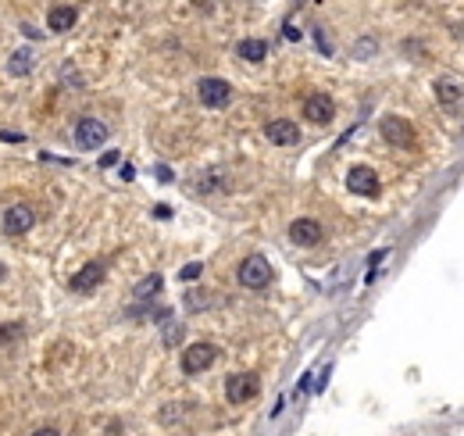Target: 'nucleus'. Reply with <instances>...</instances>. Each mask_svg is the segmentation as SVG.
Listing matches in <instances>:
<instances>
[{
    "label": "nucleus",
    "mask_w": 464,
    "mask_h": 436,
    "mask_svg": "<svg viewBox=\"0 0 464 436\" xmlns=\"http://www.w3.org/2000/svg\"><path fill=\"white\" fill-rule=\"evenodd\" d=\"M33 436H61V432H57V429H50V425H47V429H36V432H33Z\"/></svg>",
    "instance_id": "29"
},
{
    "label": "nucleus",
    "mask_w": 464,
    "mask_h": 436,
    "mask_svg": "<svg viewBox=\"0 0 464 436\" xmlns=\"http://www.w3.org/2000/svg\"><path fill=\"white\" fill-rule=\"evenodd\" d=\"M197 97H200V104L204 108H229V101H232V86L225 82V79H215V75H208V79H200L197 82Z\"/></svg>",
    "instance_id": "3"
},
{
    "label": "nucleus",
    "mask_w": 464,
    "mask_h": 436,
    "mask_svg": "<svg viewBox=\"0 0 464 436\" xmlns=\"http://www.w3.org/2000/svg\"><path fill=\"white\" fill-rule=\"evenodd\" d=\"M436 101L443 104V108H453L457 101H460V86L453 82V79H436Z\"/></svg>",
    "instance_id": "16"
},
{
    "label": "nucleus",
    "mask_w": 464,
    "mask_h": 436,
    "mask_svg": "<svg viewBox=\"0 0 464 436\" xmlns=\"http://www.w3.org/2000/svg\"><path fill=\"white\" fill-rule=\"evenodd\" d=\"M75 18H79V11H75V8H68V4H57V8H50V15H47V26H50V33H68V29L75 26Z\"/></svg>",
    "instance_id": "13"
},
{
    "label": "nucleus",
    "mask_w": 464,
    "mask_h": 436,
    "mask_svg": "<svg viewBox=\"0 0 464 436\" xmlns=\"http://www.w3.org/2000/svg\"><path fill=\"white\" fill-rule=\"evenodd\" d=\"M29 68H33V54L29 50H15L8 57V72L11 75H29Z\"/></svg>",
    "instance_id": "17"
},
{
    "label": "nucleus",
    "mask_w": 464,
    "mask_h": 436,
    "mask_svg": "<svg viewBox=\"0 0 464 436\" xmlns=\"http://www.w3.org/2000/svg\"><path fill=\"white\" fill-rule=\"evenodd\" d=\"M218 362V347L215 343H190V347H186V351H182V372L186 376H200V372H208L211 365Z\"/></svg>",
    "instance_id": "2"
},
{
    "label": "nucleus",
    "mask_w": 464,
    "mask_h": 436,
    "mask_svg": "<svg viewBox=\"0 0 464 436\" xmlns=\"http://www.w3.org/2000/svg\"><path fill=\"white\" fill-rule=\"evenodd\" d=\"M379 133H383V140L393 143V147H404V150L414 147V129H411V122L400 118V115H386V118L379 122Z\"/></svg>",
    "instance_id": "4"
},
{
    "label": "nucleus",
    "mask_w": 464,
    "mask_h": 436,
    "mask_svg": "<svg viewBox=\"0 0 464 436\" xmlns=\"http://www.w3.org/2000/svg\"><path fill=\"white\" fill-rule=\"evenodd\" d=\"M0 140H4V143H22L26 136H22V133H11V129H0Z\"/></svg>",
    "instance_id": "22"
},
{
    "label": "nucleus",
    "mask_w": 464,
    "mask_h": 436,
    "mask_svg": "<svg viewBox=\"0 0 464 436\" xmlns=\"http://www.w3.org/2000/svg\"><path fill=\"white\" fill-rule=\"evenodd\" d=\"M161 290H164V279H161L157 272H150V276H143V279L136 283V290H132V297H136L140 304H150V301H154V297H157Z\"/></svg>",
    "instance_id": "14"
},
{
    "label": "nucleus",
    "mask_w": 464,
    "mask_h": 436,
    "mask_svg": "<svg viewBox=\"0 0 464 436\" xmlns=\"http://www.w3.org/2000/svg\"><path fill=\"white\" fill-rule=\"evenodd\" d=\"M118 176L129 183V179H136V168H132V164H122V172H118Z\"/></svg>",
    "instance_id": "25"
},
{
    "label": "nucleus",
    "mask_w": 464,
    "mask_h": 436,
    "mask_svg": "<svg viewBox=\"0 0 464 436\" xmlns=\"http://www.w3.org/2000/svg\"><path fill=\"white\" fill-rule=\"evenodd\" d=\"M154 215H157V218H171V208H164V204H157V208H154Z\"/></svg>",
    "instance_id": "28"
},
{
    "label": "nucleus",
    "mask_w": 464,
    "mask_h": 436,
    "mask_svg": "<svg viewBox=\"0 0 464 436\" xmlns=\"http://www.w3.org/2000/svg\"><path fill=\"white\" fill-rule=\"evenodd\" d=\"M104 276H108L104 261H89V265H82V269L68 279V286H72L75 294H89V290H97V286L104 283Z\"/></svg>",
    "instance_id": "7"
},
{
    "label": "nucleus",
    "mask_w": 464,
    "mask_h": 436,
    "mask_svg": "<svg viewBox=\"0 0 464 436\" xmlns=\"http://www.w3.org/2000/svg\"><path fill=\"white\" fill-rule=\"evenodd\" d=\"M186 304H190L193 311H200V308H208V304H211V297H208V290H193L190 297H186Z\"/></svg>",
    "instance_id": "18"
},
{
    "label": "nucleus",
    "mask_w": 464,
    "mask_h": 436,
    "mask_svg": "<svg viewBox=\"0 0 464 436\" xmlns=\"http://www.w3.org/2000/svg\"><path fill=\"white\" fill-rule=\"evenodd\" d=\"M111 164H118V150H108V154L101 157V168H111Z\"/></svg>",
    "instance_id": "23"
},
{
    "label": "nucleus",
    "mask_w": 464,
    "mask_h": 436,
    "mask_svg": "<svg viewBox=\"0 0 464 436\" xmlns=\"http://www.w3.org/2000/svg\"><path fill=\"white\" fill-rule=\"evenodd\" d=\"M200 272H204V265H200V261H190V265H186V269L179 272V279H182V283H193Z\"/></svg>",
    "instance_id": "19"
},
{
    "label": "nucleus",
    "mask_w": 464,
    "mask_h": 436,
    "mask_svg": "<svg viewBox=\"0 0 464 436\" xmlns=\"http://www.w3.org/2000/svg\"><path fill=\"white\" fill-rule=\"evenodd\" d=\"M33 225H36V211H33L29 204L8 208V215H4V233H8V236H22V233H29Z\"/></svg>",
    "instance_id": "11"
},
{
    "label": "nucleus",
    "mask_w": 464,
    "mask_h": 436,
    "mask_svg": "<svg viewBox=\"0 0 464 436\" xmlns=\"http://www.w3.org/2000/svg\"><path fill=\"white\" fill-rule=\"evenodd\" d=\"M257 390H261V383H257L254 372H236V376L225 379V401L229 404H247V401L257 397Z\"/></svg>",
    "instance_id": "5"
},
{
    "label": "nucleus",
    "mask_w": 464,
    "mask_h": 436,
    "mask_svg": "<svg viewBox=\"0 0 464 436\" xmlns=\"http://www.w3.org/2000/svg\"><path fill=\"white\" fill-rule=\"evenodd\" d=\"M75 143H79L82 150L104 147V143H108V125H104L101 118H79V125H75Z\"/></svg>",
    "instance_id": "6"
},
{
    "label": "nucleus",
    "mask_w": 464,
    "mask_h": 436,
    "mask_svg": "<svg viewBox=\"0 0 464 436\" xmlns=\"http://www.w3.org/2000/svg\"><path fill=\"white\" fill-rule=\"evenodd\" d=\"M315 36H318V50H322V54H332V47H329V40H325V33L318 29Z\"/></svg>",
    "instance_id": "24"
},
{
    "label": "nucleus",
    "mask_w": 464,
    "mask_h": 436,
    "mask_svg": "<svg viewBox=\"0 0 464 436\" xmlns=\"http://www.w3.org/2000/svg\"><path fill=\"white\" fill-rule=\"evenodd\" d=\"M386 254H390L386 247H379V250H371V257H368V265H371V272H368V279H371V276H375V269H379V261H383Z\"/></svg>",
    "instance_id": "20"
},
{
    "label": "nucleus",
    "mask_w": 464,
    "mask_h": 436,
    "mask_svg": "<svg viewBox=\"0 0 464 436\" xmlns=\"http://www.w3.org/2000/svg\"><path fill=\"white\" fill-rule=\"evenodd\" d=\"M264 136H268L275 147H293V143H300V129H297V122H290V118H271V122L264 125Z\"/></svg>",
    "instance_id": "10"
},
{
    "label": "nucleus",
    "mask_w": 464,
    "mask_h": 436,
    "mask_svg": "<svg viewBox=\"0 0 464 436\" xmlns=\"http://www.w3.org/2000/svg\"><path fill=\"white\" fill-rule=\"evenodd\" d=\"M157 179H161V183H171V168H164V164H157Z\"/></svg>",
    "instance_id": "26"
},
{
    "label": "nucleus",
    "mask_w": 464,
    "mask_h": 436,
    "mask_svg": "<svg viewBox=\"0 0 464 436\" xmlns=\"http://www.w3.org/2000/svg\"><path fill=\"white\" fill-rule=\"evenodd\" d=\"M346 190L357 194V197H375L379 194V176L368 164H357V168H350V176H346Z\"/></svg>",
    "instance_id": "8"
},
{
    "label": "nucleus",
    "mask_w": 464,
    "mask_h": 436,
    "mask_svg": "<svg viewBox=\"0 0 464 436\" xmlns=\"http://www.w3.org/2000/svg\"><path fill=\"white\" fill-rule=\"evenodd\" d=\"M332 115H336V101H332L329 94H311V97L304 101V118H307V122L325 125V122H332Z\"/></svg>",
    "instance_id": "9"
},
{
    "label": "nucleus",
    "mask_w": 464,
    "mask_h": 436,
    "mask_svg": "<svg viewBox=\"0 0 464 436\" xmlns=\"http://www.w3.org/2000/svg\"><path fill=\"white\" fill-rule=\"evenodd\" d=\"M179 336H182V329H179V325H171V329H168V332H164V340H168V343H175V340H179Z\"/></svg>",
    "instance_id": "27"
},
{
    "label": "nucleus",
    "mask_w": 464,
    "mask_h": 436,
    "mask_svg": "<svg viewBox=\"0 0 464 436\" xmlns=\"http://www.w3.org/2000/svg\"><path fill=\"white\" fill-rule=\"evenodd\" d=\"M322 225L315 222V218H297V222H290V240L297 243V247H318L322 243Z\"/></svg>",
    "instance_id": "12"
},
{
    "label": "nucleus",
    "mask_w": 464,
    "mask_h": 436,
    "mask_svg": "<svg viewBox=\"0 0 464 436\" xmlns=\"http://www.w3.org/2000/svg\"><path fill=\"white\" fill-rule=\"evenodd\" d=\"M236 279H239V286H247V290H264V286L271 283V265H268L261 254H250V257L239 261Z\"/></svg>",
    "instance_id": "1"
},
{
    "label": "nucleus",
    "mask_w": 464,
    "mask_h": 436,
    "mask_svg": "<svg viewBox=\"0 0 464 436\" xmlns=\"http://www.w3.org/2000/svg\"><path fill=\"white\" fill-rule=\"evenodd\" d=\"M236 54L243 57V61H250V65H257V61H264L268 57V43L264 40H239V47H236Z\"/></svg>",
    "instance_id": "15"
},
{
    "label": "nucleus",
    "mask_w": 464,
    "mask_h": 436,
    "mask_svg": "<svg viewBox=\"0 0 464 436\" xmlns=\"http://www.w3.org/2000/svg\"><path fill=\"white\" fill-rule=\"evenodd\" d=\"M15 336H22V325H4V329H0V343H8Z\"/></svg>",
    "instance_id": "21"
}]
</instances>
